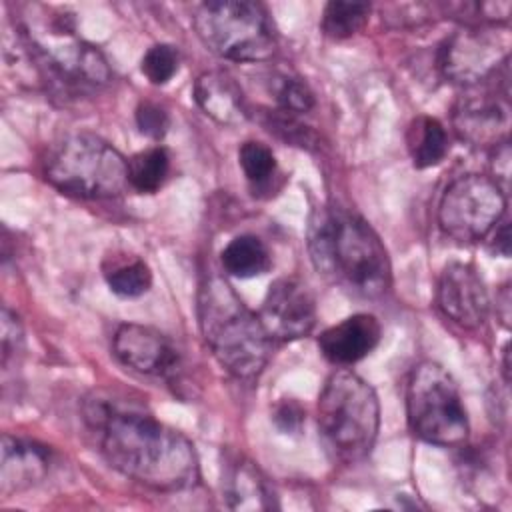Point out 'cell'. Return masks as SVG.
<instances>
[{"label": "cell", "mask_w": 512, "mask_h": 512, "mask_svg": "<svg viewBox=\"0 0 512 512\" xmlns=\"http://www.w3.org/2000/svg\"><path fill=\"white\" fill-rule=\"evenodd\" d=\"M82 412L100 454L126 478L158 492H176L198 482L194 444L176 428L100 394L86 398Z\"/></svg>", "instance_id": "cell-1"}, {"label": "cell", "mask_w": 512, "mask_h": 512, "mask_svg": "<svg viewBox=\"0 0 512 512\" xmlns=\"http://www.w3.org/2000/svg\"><path fill=\"white\" fill-rule=\"evenodd\" d=\"M308 254L316 272L350 296L370 300L390 286L392 268L380 236L346 208L322 206L312 212Z\"/></svg>", "instance_id": "cell-2"}, {"label": "cell", "mask_w": 512, "mask_h": 512, "mask_svg": "<svg viewBox=\"0 0 512 512\" xmlns=\"http://www.w3.org/2000/svg\"><path fill=\"white\" fill-rule=\"evenodd\" d=\"M42 8V6H40ZM42 80L66 96L98 90L110 80L104 54L76 34L74 22L62 12L30 6L20 32Z\"/></svg>", "instance_id": "cell-3"}, {"label": "cell", "mask_w": 512, "mask_h": 512, "mask_svg": "<svg viewBox=\"0 0 512 512\" xmlns=\"http://www.w3.org/2000/svg\"><path fill=\"white\" fill-rule=\"evenodd\" d=\"M198 322L216 362L240 380L256 378L270 358V336L234 288L214 276L198 294Z\"/></svg>", "instance_id": "cell-4"}, {"label": "cell", "mask_w": 512, "mask_h": 512, "mask_svg": "<svg viewBox=\"0 0 512 512\" xmlns=\"http://www.w3.org/2000/svg\"><path fill=\"white\" fill-rule=\"evenodd\" d=\"M318 432L326 450L342 462H360L374 448L380 404L374 388L352 370H334L318 396Z\"/></svg>", "instance_id": "cell-5"}, {"label": "cell", "mask_w": 512, "mask_h": 512, "mask_svg": "<svg viewBox=\"0 0 512 512\" xmlns=\"http://www.w3.org/2000/svg\"><path fill=\"white\" fill-rule=\"evenodd\" d=\"M44 176L62 194L104 200L120 196L128 186V160L104 138L76 132L48 150Z\"/></svg>", "instance_id": "cell-6"}, {"label": "cell", "mask_w": 512, "mask_h": 512, "mask_svg": "<svg viewBox=\"0 0 512 512\" xmlns=\"http://www.w3.org/2000/svg\"><path fill=\"white\" fill-rule=\"evenodd\" d=\"M406 418L412 434L434 446H462L470 432L458 384L432 360L416 364L410 372Z\"/></svg>", "instance_id": "cell-7"}, {"label": "cell", "mask_w": 512, "mask_h": 512, "mask_svg": "<svg viewBox=\"0 0 512 512\" xmlns=\"http://www.w3.org/2000/svg\"><path fill=\"white\" fill-rule=\"evenodd\" d=\"M192 24L200 42L224 60L262 62L276 52V32L258 2H204L196 8Z\"/></svg>", "instance_id": "cell-8"}, {"label": "cell", "mask_w": 512, "mask_h": 512, "mask_svg": "<svg viewBox=\"0 0 512 512\" xmlns=\"http://www.w3.org/2000/svg\"><path fill=\"white\" fill-rule=\"evenodd\" d=\"M506 212V192L490 176L464 174L444 190L438 204L442 232L462 244L484 240Z\"/></svg>", "instance_id": "cell-9"}, {"label": "cell", "mask_w": 512, "mask_h": 512, "mask_svg": "<svg viewBox=\"0 0 512 512\" xmlns=\"http://www.w3.org/2000/svg\"><path fill=\"white\" fill-rule=\"evenodd\" d=\"M508 64V40L492 26H464L438 50L444 78L464 88L490 80Z\"/></svg>", "instance_id": "cell-10"}, {"label": "cell", "mask_w": 512, "mask_h": 512, "mask_svg": "<svg viewBox=\"0 0 512 512\" xmlns=\"http://www.w3.org/2000/svg\"><path fill=\"white\" fill-rule=\"evenodd\" d=\"M452 126L462 142L476 148H496L508 142V86L498 88L480 82L466 88L452 108Z\"/></svg>", "instance_id": "cell-11"}, {"label": "cell", "mask_w": 512, "mask_h": 512, "mask_svg": "<svg viewBox=\"0 0 512 512\" xmlns=\"http://www.w3.org/2000/svg\"><path fill=\"white\" fill-rule=\"evenodd\" d=\"M270 340L292 342L308 336L316 326V300L296 276L274 280L258 314Z\"/></svg>", "instance_id": "cell-12"}, {"label": "cell", "mask_w": 512, "mask_h": 512, "mask_svg": "<svg viewBox=\"0 0 512 512\" xmlns=\"http://www.w3.org/2000/svg\"><path fill=\"white\" fill-rule=\"evenodd\" d=\"M112 352L122 366L154 378H174L182 364L176 344L164 332L134 322L116 328Z\"/></svg>", "instance_id": "cell-13"}, {"label": "cell", "mask_w": 512, "mask_h": 512, "mask_svg": "<svg viewBox=\"0 0 512 512\" xmlns=\"http://www.w3.org/2000/svg\"><path fill=\"white\" fill-rule=\"evenodd\" d=\"M436 302L442 314L466 330H478L490 312V298L476 266L448 262L438 278Z\"/></svg>", "instance_id": "cell-14"}, {"label": "cell", "mask_w": 512, "mask_h": 512, "mask_svg": "<svg viewBox=\"0 0 512 512\" xmlns=\"http://www.w3.org/2000/svg\"><path fill=\"white\" fill-rule=\"evenodd\" d=\"M382 326L376 316L360 312L326 328L318 336L322 356L336 366H352L366 358L380 342Z\"/></svg>", "instance_id": "cell-15"}, {"label": "cell", "mask_w": 512, "mask_h": 512, "mask_svg": "<svg viewBox=\"0 0 512 512\" xmlns=\"http://www.w3.org/2000/svg\"><path fill=\"white\" fill-rule=\"evenodd\" d=\"M0 490L2 494L24 492L40 484L50 470V448L28 438L12 434L2 436Z\"/></svg>", "instance_id": "cell-16"}, {"label": "cell", "mask_w": 512, "mask_h": 512, "mask_svg": "<svg viewBox=\"0 0 512 512\" xmlns=\"http://www.w3.org/2000/svg\"><path fill=\"white\" fill-rule=\"evenodd\" d=\"M192 92L198 108L222 126H238L250 116L242 88L222 70L202 72L196 78Z\"/></svg>", "instance_id": "cell-17"}, {"label": "cell", "mask_w": 512, "mask_h": 512, "mask_svg": "<svg viewBox=\"0 0 512 512\" xmlns=\"http://www.w3.org/2000/svg\"><path fill=\"white\" fill-rule=\"evenodd\" d=\"M222 492L232 510H270L276 508L274 492L260 468L242 456L234 458L224 474Z\"/></svg>", "instance_id": "cell-18"}, {"label": "cell", "mask_w": 512, "mask_h": 512, "mask_svg": "<svg viewBox=\"0 0 512 512\" xmlns=\"http://www.w3.org/2000/svg\"><path fill=\"white\" fill-rule=\"evenodd\" d=\"M406 146L414 168L424 170L440 164L446 158L450 140L444 124L438 118L420 114L406 130Z\"/></svg>", "instance_id": "cell-19"}, {"label": "cell", "mask_w": 512, "mask_h": 512, "mask_svg": "<svg viewBox=\"0 0 512 512\" xmlns=\"http://www.w3.org/2000/svg\"><path fill=\"white\" fill-rule=\"evenodd\" d=\"M220 262L226 274L234 278H254L262 276L272 266V256L268 246L254 234L234 236L220 252Z\"/></svg>", "instance_id": "cell-20"}, {"label": "cell", "mask_w": 512, "mask_h": 512, "mask_svg": "<svg viewBox=\"0 0 512 512\" xmlns=\"http://www.w3.org/2000/svg\"><path fill=\"white\" fill-rule=\"evenodd\" d=\"M170 174V154L164 146L136 152L128 160V186L140 194L158 192Z\"/></svg>", "instance_id": "cell-21"}, {"label": "cell", "mask_w": 512, "mask_h": 512, "mask_svg": "<svg viewBox=\"0 0 512 512\" xmlns=\"http://www.w3.org/2000/svg\"><path fill=\"white\" fill-rule=\"evenodd\" d=\"M104 280L108 288L120 298H138L152 286L150 266L136 256L114 258L110 266H104Z\"/></svg>", "instance_id": "cell-22"}, {"label": "cell", "mask_w": 512, "mask_h": 512, "mask_svg": "<svg viewBox=\"0 0 512 512\" xmlns=\"http://www.w3.org/2000/svg\"><path fill=\"white\" fill-rule=\"evenodd\" d=\"M370 16V4L332 0L324 6L320 28L332 40H346L358 34Z\"/></svg>", "instance_id": "cell-23"}, {"label": "cell", "mask_w": 512, "mask_h": 512, "mask_svg": "<svg viewBox=\"0 0 512 512\" xmlns=\"http://www.w3.org/2000/svg\"><path fill=\"white\" fill-rule=\"evenodd\" d=\"M240 168L254 190L268 188L276 178L278 164L270 146L260 140H246L238 148Z\"/></svg>", "instance_id": "cell-24"}, {"label": "cell", "mask_w": 512, "mask_h": 512, "mask_svg": "<svg viewBox=\"0 0 512 512\" xmlns=\"http://www.w3.org/2000/svg\"><path fill=\"white\" fill-rule=\"evenodd\" d=\"M270 94L274 96L278 108L286 114L298 116L314 108L316 98L310 86L292 74H276L270 78Z\"/></svg>", "instance_id": "cell-25"}, {"label": "cell", "mask_w": 512, "mask_h": 512, "mask_svg": "<svg viewBox=\"0 0 512 512\" xmlns=\"http://www.w3.org/2000/svg\"><path fill=\"white\" fill-rule=\"evenodd\" d=\"M180 68V52L172 44H154L140 60L142 74L156 86H162L174 78Z\"/></svg>", "instance_id": "cell-26"}, {"label": "cell", "mask_w": 512, "mask_h": 512, "mask_svg": "<svg viewBox=\"0 0 512 512\" xmlns=\"http://www.w3.org/2000/svg\"><path fill=\"white\" fill-rule=\"evenodd\" d=\"M134 118H136L138 130L152 140H162L170 126L168 112L160 104L150 102V100H142L138 104Z\"/></svg>", "instance_id": "cell-27"}, {"label": "cell", "mask_w": 512, "mask_h": 512, "mask_svg": "<svg viewBox=\"0 0 512 512\" xmlns=\"http://www.w3.org/2000/svg\"><path fill=\"white\" fill-rule=\"evenodd\" d=\"M2 366L8 364L10 356H14L20 348H22V340H24V332H22V324L18 320V316L8 308L2 306Z\"/></svg>", "instance_id": "cell-28"}, {"label": "cell", "mask_w": 512, "mask_h": 512, "mask_svg": "<svg viewBox=\"0 0 512 512\" xmlns=\"http://www.w3.org/2000/svg\"><path fill=\"white\" fill-rule=\"evenodd\" d=\"M272 420H274V426L284 432V434H294L302 428V422H304V410L302 406L292 400V398H284L280 400L274 410H272Z\"/></svg>", "instance_id": "cell-29"}, {"label": "cell", "mask_w": 512, "mask_h": 512, "mask_svg": "<svg viewBox=\"0 0 512 512\" xmlns=\"http://www.w3.org/2000/svg\"><path fill=\"white\" fill-rule=\"evenodd\" d=\"M490 238L488 240V246L494 254H500V256H510V224L508 220L502 216L500 222L490 230V234L486 236Z\"/></svg>", "instance_id": "cell-30"}, {"label": "cell", "mask_w": 512, "mask_h": 512, "mask_svg": "<svg viewBox=\"0 0 512 512\" xmlns=\"http://www.w3.org/2000/svg\"><path fill=\"white\" fill-rule=\"evenodd\" d=\"M502 374H504V382L508 386L510 382V352H508V342L502 348Z\"/></svg>", "instance_id": "cell-31"}]
</instances>
